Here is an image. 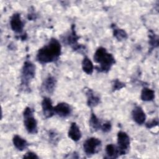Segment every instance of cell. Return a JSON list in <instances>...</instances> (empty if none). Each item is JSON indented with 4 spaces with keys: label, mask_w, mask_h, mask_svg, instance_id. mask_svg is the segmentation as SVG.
<instances>
[{
    "label": "cell",
    "mask_w": 159,
    "mask_h": 159,
    "mask_svg": "<svg viewBox=\"0 0 159 159\" xmlns=\"http://www.w3.org/2000/svg\"><path fill=\"white\" fill-rule=\"evenodd\" d=\"M112 29H113V35L118 40L121 41L123 40H125L127 38V34L124 30L122 29H119L116 27L115 25L112 27Z\"/></svg>",
    "instance_id": "obj_20"
},
{
    "label": "cell",
    "mask_w": 159,
    "mask_h": 159,
    "mask_svg": "<svg viewBox=\"0 0 159 159\" xmlns=\"http://www.w3.org/2000/svg\"><path fill=\"white\" fill-rule=\"evenodd\" d=\"M57 80L52 76H48L43 81L41 86V89L42 91L47 94H52L56 87Z\"/></svg>",
    "instance_id": "obj_10"
},
{
    "label": "cell",
    "mask_w": 159,
    "mask_h": 159,
    "mask_svg": "<svg viewBox=\"0 0 159 159\" xmlns=\"http://www.w3.org/2000/svg\"><path fill=\"white\" fill-rule=\"evenodd\" d=\"M49 139L51 142L53 143H57L58 141V134L54 130L50 131L49 134Z\"/></svg>",
    "instance_id": "obj_24"
},
{
    "label": "cell",
    "mask_w": 159,
    "mask_h": 159,
    "mask_svg": "<svg viewBox=\"0 0 159 159\" xmlns=\"http://www.w3.org/2000/svg\"><path fill=\"white\" fill-rule=\"evenodd\" d=\"M125 84L124 83L120 81L118 79H116L113 80L112 84V91H116L117 90H120V89L125 87Z\"/></svg>",
    "instance_id": "obj_22"
},
{
    "label": "cell",
    "mask_w": 159,
    "mask_h": 159,
    "mask_svg": "<svg viewBox=\"0 0 159 159\" xmlns=\"http://www.w3.org/2000/svg\"><path fill=\"white\" fill-rule=\"evenodd\" d=\"M82 65V69L84 73H86L88 75H91L94 70V65L91 61V60L87 57H85L81 63Z\"/></svg>",
    "instance_id": "obj_18"
},
{
    "label": "cell",
    "mask_w": 159,
    "mask_h": 159,
    "mask_svg": "<svg viewBox=\"0 0 159 159\" xmlns=\"http://www.w3.org/2000/svg\"><path fill=\"white\" fill-rule=\"evenodd\" d=\"M41 105L43 116L46 119L50 118L55 114L54 107L53 106L52 101L49 98L45 96L42 101Z\"/></svg>",
    "instance_id": "obj_9"
},
{
    "label": "cell",
    "mask_w": 159,
    "mask_h": 159,
    "mask_svg": "<svg viewBox=\"0 0 159 159\" xmlns=\"http://www.w3.org/2000/svg\"><path fill=\"white\" fill-rule=\"evenodd\" d=\"M130 138L128 134L123 131L117 133V148L119 155H125L130 147Z\"/></svg>",
    "instance_id": "obj_6"
},
{
    "label": "cell",
    "mask_w": 159,
    "mask_h": 159,
    "mask_svg": "<svg viewBox=\"0 0 159 159\" xmlns=\"http://www.w3.org/2000/svg\"><path fill=\"white\" fill-rule=\"evenodd\" d=\"M140 98L143 101H151L155 98V91L152 89L144 87L142 90Z\"/></svg>",
    "instance_id": "obj_17"
},
{
    "label": "cell",
    "mask_w": 159,
    "mask_h": 159,
    "mask_svg": "<svg viewBox=\"0 0 159 159\" xmlns=\"http://www.w3.org/2000/svg\"><path fill=\"white\" fill-rule=\"evenodd\" d=\"M75 25H73L71 26V30L70 33L64 39L65 40L63 41V42L70 45L74 51H78L80 52V51L81 52L84 50V47L83 45L79 44L78 42L80 37L77 35L75 29Z\"/></svg>",
    "instance_id": "obj_7"
},
{
    "label": "cell",
    "mask_w": 159,
    "mask_h": 159,
    "mask_svg": "<svg viewBox=\"0 0 159 159\" xmlns=\"http://www.w3.org/2000/svg\"><path fill=\"white\" fill-rule=\"evenodd\" d=\"M132 116L133 120L139 125H142L145 123L146 115L143 110L140 106H137L132 111Z\"/></svg>",
    "instance_id": "obj_12"
},
{
    "label": "cell",
    "mask_w": 159,
    "mask_h": 159,
    "mask_svg": "<svg viewBox=\"0 0 159 159\" xmlns=\"http://www.w3.org/2000/svg\"><path fill=\"white\" fill-rule=\"evenodd\" d=\"M106 158H117L119 156L117 147L112 143L108 144L106 147Z\"/></svg>",
    "instance_id": "obj_16"
},
{
    "label": "cell",
    "mask_w": 159,
    "mask_h": 159,
    "mask_svg": "<svg viewBox=\"0 0 159 159\" xmlns=\"http://www.w3.org/2000/svg\"><path fill=\"white\" fill-rule=\"evenodd\" d=\"M12 142L14 147L19 151H23L29 146L27 141L18 135H15L12 139Z\"/></svg>",
    "instance_id": "obj_15"
},
{
    "label": "cell",
    "mask_w": 159,
    "mask_h": 159,
    "mask_svg": "<svg viewBox=\"0 0 159 159\" xmlns=\"http://www.w3.org/2000/svg\"><path fill=\"white\" fill-rule=\"evenodd\" d=\"M61 53V46L60 42L55 38H52L47 44L38 50L36 60L41 64L55 62L58 60Z\"/></svg>",
    "instance_id": "obj_1"
},
{
    "label": "cell",
    "mask_w": 159,
    "mask_h": 159,
    "mask_svg": "<svg viewBox=\"0 0 159 159\" xmlns=\"http://www.w3.org/2000/svg\"><path fill=\"white\" fill-rule=\"evenodd\" d=\"M101 147V141L96 137H89L83 143V150L84 153L91 156L98 153Z\"/></svg>",
    "instance_id": "obj_5"
},
{
    "label": "cell",
    "mask_w": 159,
    "mask_h": 159,
    "mask_svg": "<svg viewBox=\"0 0 159 159\" xmlns=\"http://www.w3.org/2000/svg\"><path fill=\"white\" fill-rule=\"evenodd\" d=\"M68 136L72 140L78 142L81 138V132L76 122H72L68 132Z\"/></svg>",
    "instance_id": "obj_13"
},
{
    "label": "cell",
    "mask_w": 159,
    "mask_h": 159,
    "mask_svg": "<svg viewBox=\"0 0 159 159\" xmlns=\"http://www.w3.org/2000/svg\"><path fill=\"white\" fill-rule=\"evenodd\" d=\"M148 37H149L148 43H149L150 45L152 47V48H153L157 47L158 46V36L157 35H155L153 32L150 30L149 35H148Z\"/></svg>",
    "instance_id": "obj_21"
},
{
    "label": "cell",
    "mask_w": 159,
    "mask_h": 159,
    "mask_svg": "<svg viewBox=\"0 0 159 159\" xmlns=\"http://www.w3.org/2000/svg\"><path fill=\"white\" fill-rule=\"evenodd\" d=\"M89 123L90 127L94 130L96 131L101 129V127L102 125L101 121V120H99V118H98V117L96 116V114L93 112H91Z\"/></svg>",
    "instance_id": "obj_19"
},
{
    "label": "cell",
    "mask_w": 159,
    "mask_h": 159,
    "mask_svg": "<svg viewBox=\"0 0 159 159\" xmlns=\"http://www.w3.org/2000/svg\"><path fill=\"white\" fill-rule=\"evenodd\" d=\"M112 128V125L111 123L109 121H107L105 123L102 124L101 127V130L104 132V133H107L109 132Z\"/></svg>",
    "instance_id": "obj_23"
},
{
    "label": "cell",
    "mask_w": 159,
    "mask_h": 159,
    "mask_svg": "<svg viewBox=\"0 0 159 159\" xmlns=\"http://www.w3.org/2000/svg\"><path fill=\"white\" fill-rule=\"evenodd\" d=\"M94 61L99 64V66H96L97 71L102 73L108 72L112 66L116 63L114 56L107 52L104 47H100L96 50L94 56Z\"/></svg>",
    "instance_id": "obj_2"
},
{
    "label": "cell",
    "mask_w": 159,
    "mask_h": 159,
    "mask_svg": "<svg viewBox=\"0 0 159 159\" xmlns=\"http://www.w3.org/2000/svg\"><path fill=\"white\" fill-rule=\"evenodd\" d=\"M86 95L87 97V105L89 107H95L100 103V98L95 94L92 89H88L86 92Z\"/></svg>",
    "instance_id": "obj_14"
},
{
    "label": "cell",
    "mask_w": 159,
    "mask_h": 159,
    "mask_svg": "<svg viewBox=\"0 0 159 159\" xmlns=\"http://www.w3.org/2000/svg\"><path fill=\"white\" fill-rule=\"evenodd\" d=\"M158 120L157 119H153L151 121L148 122L145 124V126L148 129H151L153 127L158 125Z\"/></svg>",
    "instance_id": "obj_25"
},
{
    "label": "cell",
    "mask_w": 159,
    "mask_h": 159,
    "mask_svg": "<svg viewBox=\"0 0 159 159\" xmlns=\"http://www.w3.org/2000/svg\"><path fill=\"white\" fill-rule=\"evenodd\" d=\"M24 124L29 134H35L38 132L37 122L34 116V110L30 107H26L23 112Z\"/></svg>",
    "instance_id": "obj_4"
},
{
    "label": "cell",
    "mask_w": 159,
    "mask_h": 159,
    "mask_svg": "<svg viewBox=\"0 0 159 159\" xmlns=\"http://www.w3.org/2000/svg\"><path fill=\"white\" fill-rule=\"evenodd\" d=\"M35 75V66L30 61L24 63L21 71L20 85L24 88H29V85Z\"/></svg>",
    "instance_id": "obj_3"
},
{
    "label": "cell",
    "mask_w": 159,
    "mask_h": 159,
    "mask_svg": "<svg viewBox=\"0 0 159 159\" xmlns=\"http://www.w3.org/2000/svg\"><path fill=\"white\" fill-rule=\"evenodd\" d=\"M10 25L11 29L16 33L21 34L23 31L24 24L21 19L20 14L19 13H14L11 17Z\"/></svg>",
    "instance_id": "obj_8"
},
{
    "label": "cell",
    "mask_w": 159,
    "mask_h": 159,
    "mask_svg": "<svg viewBox=\"0 0 159 159\" xmlns=\"http://www.w3.org/2000/svg\"><path fill=\"white\" fill-rule=\"evenodd\" d=\"M23 158H39V157L34 152L29 151L23 156Z\"/></svg>",
    "instance_id": "obj_26"
},
{
    "label": "cell",
    "mask_w": 159,
    "mask_h": 159,
    "mask_svg": "<svg viewBox=\"0 0 159 159\" xmlns=\"http://www.w3.org/2000/svg\"><path fill=\"white\" fill-rule=\"evenodd\" d=\"M54 111L55 114L61 117H67L71 114L72 109L68 103L62 102L54 107Z\"/></svg>",
    "instance_id": "obj_11"
}]
</instances>
